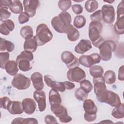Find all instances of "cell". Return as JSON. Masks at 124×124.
Listing matches in <instances>:
<instances>
[{
  "instance_id": "f5cc1de1",
  "label": "cell",
  "mask_w": 124,
  "mask_h": 124,
  "mask_svg": "<svg viewBox=\"0 0 124 124\" xmlns=\"http://www.w3.org/2000/svg\"><path fill=\"white\" fill-rule=\"evenodd\" d=\"M104 2H108V3H111L113 2L114 1V0H113V1H104Z\"/></svg>"
},
{
  "instance_id": "277c9868",
  "label": "cell",
  "mask_w": 124,
  "mask_h": 124,
  "mask_svg": "<svg viewBox=\"0 0 124 124\" xmlns=\"http://www.w3.org/2000/svg\"><path fill=\"white\" fill-rule=\"evenodd\" d=\"M35 37L38 46H42L52 40L53 34L46 24L42 23L37 27Z\"/></svg>"
},
{
  "instance_id": "74e56055",
  "label": "cell",
  "mask_w": 124,
  "mask_h": 124,
  "mask_svg": "<svg viewBox=\"0 0 124 124\" xmlns=\"http://www.w3.org/2000/svg\"><path fill=\"white\" fill-rule=\"evenodd\" d=\"M75 96L77 99L80 101H84L87 98L88 93H85L80 88H79L76 90L75 92Z\"/></svg>"
},
{
  "instance_id": "8d00e7d4",
  "label": "cell",
  "mask_w": 124,
  "mask_h": 124,
  "mask_svg": "<svg viewBox=\"0 0 124 124\" xmlns=\"http://www.w3.org/2000/svg\"><path fill=\"white\" fill-rule=\"evenodd\" d=\"M9 56L10 55L8 52H4L0 53V66L1 69H5L6 64L9 61Z\"/></svg>"
},
{
  "instance_id": "b9f144b4",
  "label": "cell",
  "mask_w": 124,
  "mask_h": 124,
  "mask_svg": "<svg viewBox=\"0 0 124 124\" xmlns=\"http://www.w3.org/2000/svg\"><path fill=\"white\" fill-rule=\"evenodd\" d=\"M11 13L9 12L7 9L3 8H0V20L2 21L3 20L7 19L10 17Z\"/></svg>"
},
{
  "instance_id": "d6986e66",
  "label": "cell",
  "mask_w": 124,
  "mask_h": 124,
  "mask_svg": "<svg viewBox=\"0 0 124 124\" xmlns=\"http://www.w3.org/2000/svg\"><path fill=\"white\" fill-rule=\"evenodd\" d=\"M22 107L24 111L31 115L34 112L36 108V104L34 100L30 98H26L22 100Z\"/></svg>"
},
{
  "instance_id": "7a4b0ae2",
  "label": "cell",
  "mask_w": 124,
  "mask_h": 124,
  "mask_svg": "<svg viewBox=\"0 0 124 124\" xmlns=\"http://www.w3.org/2000/svg\"><path fill=\"white\" fill-rule=\"evenodd\" d=\"M103 30V25L99 22H92L90 23L88 29L89 37L93 45L98 47L104 41L101 34Z\"/></svg>"
},
{
  "instance_id": "52a82bcc",
  "label": "cell",
  "mask_w": 124,
  "mask_h": 124,
  "mask_svg": "<svg viewBox=\"0 0 124 124\" xmlns=\"http://www.w3.org/2000/svg\"><path fill=\"white\" fill-rule=\"evenodd\" d=\"M83 108L85 111L84 114V119L89 122L95 120L97 117V108L94 102L91 99H86L84 101Z\"/></svg>"
},
{
  "instance_id": "9a60e30c",
  "label": "cell",
  "mask_w": 124,
  "mask_h": 124,
  "mask_svg": "<svg viewBox=\"0 0 124 124\" xmlns=\"http://www.w3.org/2000/svg\"><path fill=\"white\" fill-rule=\"evenodd\" d=\"M23 3L25 12L30 17H33L36 14L37 8L40 5V1L37 0H24Z\"/></svg>"
},
{
  "instance_id": "603a6c76",
  "label": "cell",
  "mask_w": 124,
  "mask_h": 124,
  "mask_svg": "<svg viewBox=\"0 0 124 124\" xmlns=\"http://www.w3.org/2000/svg\"><path fill=\"white\" fill-rule=\"evenodd\" d=\"M15 24L14 22L10 19H6L2 21L0 25V32L4 35H8L10 31L14 30Z\"/></svg>"
},
{
  "instance_id": "c3c4849f",
  "label": "cell",
  "mask_w": 124,
  "mask_h": 124,
  "mask_svg": "<svg viewBox=\"0 0 124 124\" xmlns=\"http://www.w3.org/2000/svg\"><path fill=\"white\" fill-rule=\"evenodd\" d=\"M118 79L121 81L124 80V65H122L118 70Z\"/></svg>"
},
{
  "instance_id": "ffe728a7",
  "label": "cell",
  "mask_w": 124,
  "mask_h": 124,
  "mask_svg": "<svg viewBox=\"0 0 124 124\" xmlns=\"http://www.w3.org/2000/svg\"><path fill=\"white\" fill-rule=\"evenodd\" d=\"M33 87L36 90L40 91L43 89L44 87V83L43 80V76L42 74L38 72H34L31 77Z\"/></svg>"
},
{
  "instance_id": "ee69618b",
  "label": "cell",
  "mask_w": 124,
  "mask_h": 124,
  "mask_svg": "<svg viewBox=\"0 0 124 124\" xmlns=\"http://www.w3.org/2000/svg\"><path fill=\"white\" fill-rule=\"evenodd\" d=\"M72 10L75 14L78 15L82 13L83 9L81 5L75 4L72 6Z\"/></svg>"
},
{
  "instance_id": "cb8c5ba5",
  "label": "cell",
  "mask_w": 124,
  "mask_h": 124,
  "mask_svg": "<svg viewBox=\"0 0 124 124\" xmlns=\"http://www.w3.org/2000/svg\"><path fill=\"white\" fill-rule=\"evenodd\" d=\"M48 99L50 106L61 105L62 103V98L60 94L57 91L52 89L49 92Z\"/></svg>"
},
{
  "instance_id": "44dd1931",
  "label": "cell",
  "mask_w": 124,
  "mask_h": 124,
  "mask_svg": "<svg viewBox=\"0 0 124 124\" xmlns=\"http://www.w3.org/2000/svg\"><path fill=\"white\" fill-rule=\"evenodd\" d=\"M92 48V46L90 41L82 39L75 47V51L77 53L83 54Z\"/></svg>"
},
{
  "instance_id": "f1b7e54d",
  "label": "cell",
  "mask_w": 124,
  "mask_h": 124,
  "mask_svg": "<svg viewBox=\"0 0 124 124\" xmlns=\"http://www.w3.org/2000/svg\"><path fill=\"white\" fill-rule=\"evenodd\" d=\"M15 49V45L11 41L6 40V39L1 38H0V51H7L8 52L13 51Z\"/></svg>"
},
{
  "instance_id": "e575fe53",
  "label": "cell",
  "mask_w": 124,
  "mask_h": 124,
  "mask_svg": "<svg viewBox=\"0 0 124 124\" xmlns=\"http://www.w3.org/2000/svg\"><path fill=\"white\" fill-rule=\"evenodd\" d=\"M86 18L82 15L77 16L74 19V26L78 29H81L83 28L86 24Z\"/></svg>"
},
{
  "instance_id": "7bdbcfd3",
  "label": "cell",
  "mask_w": 124,
  "mask_h": 124,
  "mask_svg": "<svg viewBox=\"0 0 124 124\" xmlns=\"http://www.w3.org/2000/svg\"><path fill=\"white\" fill-rule=\"evenodd\" d=\"M10 99L7 97V96H3L0 98V107L3 109H7V107L9 104V103L11 102Z\"/></svg>"
},
{
  "instance_id": "2e32d148",
  "label": "cell",
  "mask_w": 124,
  "mask_h": 124,
  "mask_svg": "<svg viewBox=\"0 0 124 124\" xmlns=\"http://www.w3.org/2000/svg\"><path fill=\"white\" fill-rule=\"evenodd\" d=\"M44 79L46 84L52 89L62 93L64 92L66 90L63 82H59L53 80L52 77L49 75H45Z\"/></svg>"
},
{
  "instance_id": "836d02e7",
  "label": "cell",
  "mask_w": 124,
  "mask_h": 124,
  "mask_svg": "<svg viewBox=\"0 0 124 124\" xmlns=\"http://www.w3.org/2000/svg\"><path fill=\"white\" fill-rule=\"evenodd\" d=\"M84 7L88 12L93 13L98 8V3L95 0H88L85 2Z\"/></svg>"
},
{
  "instance_id": "d4e9b609",
  "label": "cell",
  "mask_w": 124,
  "mask_h": 124,
  "mask_svg": "<svg viewBox=\"0 0 124 124\" xmlns=\"http://www.w3.org/2000/svg\"><path fill=\"white\" fill-rule=\"evenodd\" d=\"M37 46L38 44L35 36H33L31 38L25 39L23 45V47L24 50L33 53L36 51L37 48Z\"/></svg>"
},
{
  "instance_id": "f6af8a7d",
  "label": "cell",
  "mask_w": 124,
  "mask_h": 124,
  "mask_svg": "<svg viewBox=\"0 0 124 124\" xmlns=\"http://www.w3.org/2000/svg\"><path fill=\"white\" fill-rule=\"evenodd\" d=\"M45 122L47 124H57L56 119L51 115H47L45 117Z\"/></svg>"
},
{
  "instance_id": "9c48e42d",
  "label": "cell",
  "mask_w": 124,
  "mask_h": 124,
  "mask_svg": "<svg viewBox=\"0 0 124 124\" xmlns=\"http://www.w3.org/2000/svg\"><path fill=\"white\" fill-rule=\"evenodd\" d=\"M12 86L19 90L27 89L31 85L30 79L21 74H17L12 80Z\"/></svg>"
},
{
  "instance_id": "ab89813d",
  "label": "cell",
  "mask_w": 124,
  "mask_h": 124,
  "mask_svg": "<svg viewBox=\"0 0 124 124\" xmlns=\"http://www.w3.org/2000/svg\"><path fill=\"white\" fill-rule=\"evenodd\" d=\"M92 22H99L102 20V14L101 10H98L90 16Z\"/></svg>"
},
{
  "instance_id": "7dc6e473",
  "label": "cell",
  "mask_w": 124,
  "mask_h": 124,
  "mask_svg": "<svg viewBox=\"0 0 124 124\" xmlns=\"http://www.w3.org/2000/svg\"><path fill=\"white\" fill-rule=\"evenodd\" d=\"M0 8L5 9L9 8V0H0Z\"/></svg>"
},
{
  "instance_id": "4fadbf2b",
  "label": "cell",
  "mask_w": 124,
  "mask_h": 124,
  "mask_svg": "<svg viewBox=\"0 0 124 124\" xmlns=\"http://www.w3.org/2000/svg\"><path fill=\"white\" fill-rule=\"evenodd\" d=\"M67 78L70 81L80 82L85 79L86 73L82 68L77 67L67 71Z\"/></svg>"
},
{
  "instance_id": "3957f363",
  "label": "cell",
  "mask_w": 124,
  "mask_h": 124,
  "mask_svg": "<svg viewBox=\"0 0 124 124\" xmlns=\"http://www.w3.org/2000/svg\"><path fill=\"white\" fill-rule=\"evenodd\" d=\"M99 55L101 60L104 61H108L112 57V52L117 48V45L112 40H104L98 46Z\"/></svg>"
},
{
  "instance_id": "4316f807",
  "label": "cell",
  "mask_w": 124,
  "mask_h": 124,
  "mask_svg": "<svg viewBox=\"0 0 124 124\" xmlns=\"http://www.w3.org/2000/svg\"><path fill=\"white\" fill-rule=\"evenodd\" d=\"M18 66L16 62L13 60L9 61L6 64L5 69L6 72L11 76H15L18 72Z\"/></svg>"
},
{
  "instance_id": "681fc988",
  "label": "cell",
  "mask_w": 124,
  "mask_h": 124,
  "mask_svg": "<svg viewBox=\"0 0 124 124\" xmlns=\"http://www.w3.org/2000/svg\"><path fill=\"white\" fill-rule=\"evenodd\" d=\"M63 82L64 83L65 89L66 90H72L75 88V84H74L72 82H71L68 81H65Z\"/></svg>"
},
{
  "instance_id": "d6a6232c",
  "label": "cell",
  "mask_w": 124,
  "mask_h": 124,
  "mask_svg": "<svg viewBox=\"0 0 124 124\" xmlns=\"http://www.w3.org/2000/svg\"><path fill=\"white\" fill-rule=\"evenodd\" d=\"M105 82L108 84H114L116 80L115 73L112 70H108L104 74Z\"/></svg>"
},
{
  "instance_id": "f35d334b",
  "label": "cell",
  "mask_w": 124,
  "mask_h": 124,
  "mask_svg": "<svg viewBox=\"0 0 124 124\" xmlns=\"http://www.w3.org/2000/svg\"><path fill=\"white\" fill-rule=\"evenodd\" d=\"M59 8L63 11L68 10L72 5L71 0H59L58 3Z\"/></svg>"
},
{
  "instance_id": "f907efd6",
  "label": "cell",
  "mask_w": 124,
  "mask_h": 124,
  "mask_svg": "<svg viewBox=\"0 0 124 124\" xmlns=\"http://www.w3.org/2000/svg\"><path fill=\"white\" fill-rule=\"evenodd\" d=\"M23 118H15L12 122H11L12 124H22V121L23 120Z\"/></svg>"
},
{
  "instance_id": "5b68a950",
  "label": "cell",
  "mask_w": 124,
  "mask_h": 124,
  "mask_svg": "<svg viewBox=\"0 0 124 124\" xmlns=\"http://www.w3.org/2000/svg\"><path fill=\"white\" fill-rule=\"evenodd\" d=\"M33 60V55L32 53L24 50L17 56L16 62L19 70L23 72H27L32 68L31 62Z\"/></svg>"
},
{
  "instance_id": "bcb514c9",
  "label": "cell",
  "mask_w": 124,
  "mask_h": 124,
  "mask_svg": "<svg viewBox=\"0 0 124 124\" xmlns=\"http://www.w3.org/2000/svg\"><path fill=\"white\" fill-rule=\"evenodd\" d=\"M38 124L36 119L34 118H24L22 121V124Z\"/></svg>"
},
{
  "instance_id": "83f0119b",
  "label": "cell",
  "mask_w": 124,
  "mask_h": 124,
  "mask_svg": "<svg viewBox=\"0 0 124 124\" xmlns=\"http://www.w3.org/2000/svg\"><path fill=\"white\" fill-rule=\"evenodd\" d=\"M68 40L71 42L77 41L80 36L79 31L73 27L72 25H70L66 32Z\"/></svg>"
},
{
  "instance_id": "f546056e",
  "label": "cell",
  "mask_w": 124,
  "mask_h": 124,
  "mask_svg": "<svg viewBox=\"0 0 124 124\" xmlns=\"http://www.w3.org/2000/svg\"><path fill=\"white\" fill-rule=\"evenodd\" d=\"M89 72L93 78H97L102 76L104 70L100 65H93L90 67Z\"/></svg>"
},
{
  "instance_id": "5bb4252c",
  "label": "cell",
  "mask_w": 124,
  "mask_h": 124,
  "mask_svg": "<svg viewBox=\"0 0 124 124\" xmlns=\"http://www.w3.org/2000/svg\"><path fill=\"white\" fill-rule=\"evenodd\" d=\"M79 63L82 65L89 68L93 64L100 62L101 58L99 54L97 53H92L89 55H82L78 59Z\"/></svg>"
},
{
  "instance_id": "30bf717a",
  "label": "cell",
  "mask_w": 124,
  "mask_h": 124,
  "mask_svg": "<svg viewBox=\"0 0 124 124\" xmlns=\"http://www.w3.org/2000/svg\"><path fill=\"white\" fill-rule=\"evenodd\" d=\"M51 111L59 118L61 122L67 123L72 120V118L67 113V109L62 105H59L55 106H50Z\"/></svg>"
},
{
  "instance_id": "8fae6325",
  "label": "cell",
  "mask_w": 124,
  "mask_h": 124,
  "mask_svg": "<svg viewBox=\"0 0 124 124\" xmlns=\"http://www.w3.org/2000/svg\"><path fill=\"white\" fill-rule=\"evenodd\" d=\"M102 20L108 24H112L115 19V12L114 7L110 4H105L102 7Z\"/></svg>"
},
{
  "instance_id": "6da1fadb",
  "label": "cell",
  "mask_w": 124,
  "mask_h": 124,
  "mask_svg": "<svg viewBox=\"0 0 124 124\" xmlns=\"http://www.w3.org/2000/svg\"><path fill=\"white\" fill-rule=\"evenodd\" d=\"M72 18L70 14L66 11L61 12L58 16L52 18L51 24L53 28L58 32L66 33L71 25Z\"/></svg>"
},
{
  "instance_id": "ac0fdd59",
  "label": "cell",
  "mask_w": 124,
  "mask_h": 124,
  "mask_svg": "<svg viewBox=\"0 0 124 124\" xmlns=\"http://www.w3.org/2000/svg\"><path fill=\"white\" fill-rule=\"evenodd\" d=\"M104 103H106L113 107H118L122 103L118 94L109 90L107 91Z\"/></svg>"
},
{
  "instance_id": "d590c367",
  "label": "cell",
  "mask_w": 124,
  "mask_h": 124,
  "mask_svg": "<svg viewBox=\"0 0 124 124\" xmlns=\"http://www.w3.org/2000/svg\"><path fill=\"white\" fill-rule=\"evenodd\" d=\"M80 88L85 93H89L93 90V86L92 83L88 80L84 79L80 82Z\"/></svg>"
},
{
  "instance_id": "1f68e13d",
  "label": "cell",
  "mask_w": 124,
  "mask_h": 124,
  "mask_svg": "<svg viewBox=\"0 0 124 124\" xmlns=\"http://www.w3.org/2000/svg\"><path fill=\"white\" fill-rule=\"evenodd\" d=\"M112 116L116 119H121L124 117V105L121 103L118 107H115L111 112Z\"/></svg>"
},
{
  "instance_id": "ba28073f",
  "label": "cell",
  "mask_w": 124,
  "mask_h": 124,
  "mask_svg": "<svg viewBox=\"0 0 124 124\" xmlns=\"http://www.w3.org/2000/svg\"><path fill=\"white\" fill-rule=\"evenodd\" d=\"M115 32L118 35L124 33V5L122 0L117 6V21L114 27Z\"/></svg>"
},
{
  "instance_id": "7402d4cb",
  "label": "cell",
  "mask_w": 124,
  "mask_h": 124,
  "mask_svg": "<svg viewBox=\"0 0 124 124\" xmlns=\"http://www.w3.org/2000/svg\"><path fill=\"white\" fill-rule=\"evenodd\" d=\"M7 109L10 113L13 115L20 114L24 111L22 103L16 101H11L7 107Z\"/></svg>"
},
{
  "instance_id": "816d5d0a",
  "label": "cell",
  "mask_w": 124,
  "mask_h": 124,
  "mask_svg": "<svg viewBox=\"0 0 124 124\" xmlns=\"http://www.w3.org/2000/svg\"><path fill=\"white\" fill-rule=\"evenodd\" d=\"M100 123H113V122L112 121H110L109 120H106L105 121H102V122H100Z\"/></svg>"
},
{
  "instance_id": "4dcf8cb0",
  "label": "cell",
  "mask_w": 124,
  "mask_h": 124,
  "mask_svg": "<svg viewBox=\"0 0 124 124\" xmlns=\"http://www.w3.org/2000/svg\"><path fill=\"white\" fill-rule=\"evenodd\" d=\"M20 33L21 36L25 39H27L33 36V29L30 26L28 25L22 27L20 30Z\"/></svg>"
},
{
  "instance_id": "60d3db41",
  "label": "cell",
  "mask_w": 124,
  "mask_h": 124,
  "mask_svg": "<svg viewBox=\"0 0 124 124\" xmlns=\"http://www.w3.org/2000/svg\"><path fill=\"white\" fill-rule=\"evenodd\" d=\"M30 17L29 15L27 13H26L25 12H22L20 14L18 17V22L20 24H24L29 21Z\"/></svg>"
},
{
  "instance_id": "484cf974",
  "label": "cell",
  "mask_w": 124,
  "mask_h": 124,
  "mask_svg": "<svg viewBox=\"0 0 124 124\" xmlns=\"http://www.w3.org/2000/svg\"><path fill=\"white\" fill-rule=\"evenodd\" d=\"M9 9L10 11L16 14H21L23 12V5L20 0H9Z\"/></svg>"
},
{
  "instance_id": "8992f818",
  "label": "cell",
  "mask_w": 124,
  "mask_h": 124,
  "mask_svg": "<svg viewBox=\"0 0 124 124\" xmlns=\"http://www.w3.org/2000/svg\"><path fill=\"white\" fill-rule=\"evenodd\" d=\"M93 81L94 92L97 99L101 103H104L107 89L104 77L102 76L99 78H93Z\"/></svg>"
},
{
  "instance_id": "e0dca14e",
  "label": "cell",
  "mask_w": 124,
  "mask_h": 124,
  "mask_svg": "<svg viewBox=\"0 0 124 124\" xmlns=\"http://www.w3.org/2000/svg\"><path fill=\"white\" fill-rule=\"evenodd\" d=\"M33 98L38 104L40 111H44L46 108V95L44 91L36 90L33 93Z\"/></svg>"
},
{
  "instance_id": "7c38bea8",
  "label": "cell",
  "mask_w": 124,
  "mask_h": 124,
  "mask_svg": "<svg viewBox=\"0 0 124 124\" xmlns=\"http://www.w3.org/2000/svg\"><path fill=\"white\" fill-rule=\"evenodd\" d=\"M61 60L69 69L78 67L80 64L78 59L68 51H65L62 53Z\"/></svg>"
}]
</instances>
